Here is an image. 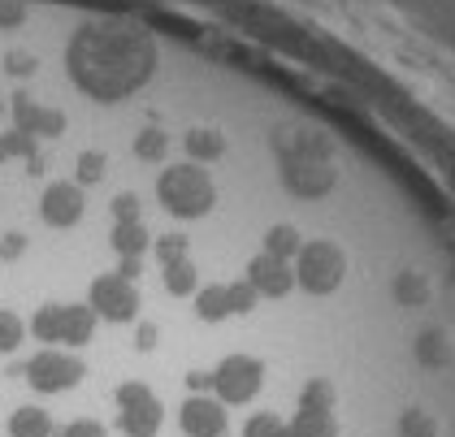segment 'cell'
<instances>
[{
    "mask_svg": "<svg viewBox=\"0 0 455 437\" xmlns=\"http://www.w3.org/2000/svg\"><path fill=\"white\" fill-rule=\"evenodd\" d=\"M156 256H161L165 265H174V260H182V256H187V238H178V234L161 238V242H156Z\"/></svg>",
    "mask_w": 455,
    "mask_h": 437,
    "instance_id": "cell-20",
    "label": "cell"
},
{
    "mask_svg": "<svg viewBox=\"0 0 455 437\" xmlns=\"http://www.w3.org/2000/svg\"><path fill=\"white\" fill-rule=\"evenodd\" d=\"M291 429L299 437H334V420H330V411H308V407H304Z\"/></svg>",
    "mask_w": 455,
    "mask_h": 437,
    "instance_id": "cell-15",
    "label": "cell"
},
{
    "mask_svg": "<svg viewBox=\"0 0 455 437\" xmlns=\"http://www.w3.org/2000/svg\"><path fill=\"white\" fill-rule=\"evenodd\" d=\"M260 360H251V355H230V360H221L217 372H212V390H217V399L221 403H247L256 390H260Z\"/></svg>",
    "mask_w": 455,
    "mask_h": 437,
    "instance_id": "cell-7",
    "label": "cell"
},
{
    "mask_svg": "<svg viewBox=\"0 0 455 437\" xmlns=\"http://www.w3.org/2000/svg\"><path fill=\"white\" fill-rule=\"evenodd\" d=\"M39 212H44V221L57 226V230L74 226V221L83 217V195H78V187H74V182H52V187L44 191Z\"/></svg>",
    "mask_w": 455,
    "mask_h": 437,
    "instance_id": "cell-10",
    "label": "cell"
},
{
    "mask_svg": "<svg viewBox=\"0 0 455 437\" xmlns=\"http://www.w3.org/2000/svg\"><path fill=\"white\" fill-rule=\"evenodd\" d=\"M83 360H74L70 351H57V346H48V351H39L36 360H27V381L44 390V394H61V390H70L83 381Z\"/></svg>",
    "mask_w": 455,
    "mask_h": 437,
    "instance_id": "cell-5",
    "label": "cell"
},
{
    "mask_svg": "<svg viewBox=\"0 0 455 437\" xmlns=\"http://www.w3.org/2000/svg\"><path fill=\"white\" fill-rule=\"evenodd\" d=\"M165 286H170V295H191V290H196V269H191L187 260L165 265Z\"/></svg>",
    "mask_w": 455,
    "mask_h": 437,
    "instance_id": "cell-16",
    "label": "cell"
},
{
    "mask_svg": "<svg viewBox=\"0 0 455 437\" xmlns=\"http://www.w3.org/2000/svg\"><path fill=\"white\" fill-rule=\"evenodd\" d=\"M117 429L126 437H152L161 429V403L143 381L117 385Z\"/></svg>",
    "mask_w": 455,
    "mask_h": 437,
    "instance_id": "cell-4",
    "label": "cell"
},
{
    "mask_svg": "<svg viewBox=\"0 0 455 437\" xmlns=\"http://www.w3.org/2000/svg\"><path fill=\"white\" fill-rule=\"evenodd\" d=\"M61 437H108V433H105L100 420H74V425L61 429Z\"/></svg>",
    "mask_w": 455,
    "mask_h": 437,
    "instance_id": "cell-23",
    "label": "cell"
},
{
    "mask_svg": "<svg viewBox=\"0 0 455 437\" xmlns=\"http://www.w3.org/2000/svg\"><path fill=\"white\" fill-rule=\"evenodd\" d=\"M156 195L161 203L178 212V217H204L212 203V182L204 169L196 165H174L161 173V182H156Z\"/></svg>",
    "mask_w": 455,
    "mask_h": 437,
    "instance_id": "cell-2",
    "label": "cell"
},
{
    "mask_svg": "<svg viewBox=\"0 0 455 437\" xmlns=\"http://www.w3.org/2000/svg\"><path fill=\"white\" fill-rule=\"evenodd\" d=\"M22 18V9H13V4H0V22H18Z\"/></svg>",
    "mask_w": 455,
    "mask_h": 437,
    "instance_id": "cell-28",
    "label": "cell"
},
{
    "mask_svg": "<svg viewBox=\"0 0 455 437\" xmlns=\"http://www.w3.org/2000/svg\"><path fill=\"white\" fill-rule=\"evenodd\" d=\"M178 420L187 437H226V411L217 407V399H187Z\"/></svg>",
    "mask_w": 455,
    "mask_h": 437,
    "instance_id": "cell-11",
    "label": "cell"
},
{
    "mask_svg": "<svg viewBox=\"0 0 455 437\" xmlns=\"http://www.w3.org/2000/svg\"><path fill=\"white\" fill-rule=\"evenodd\" d=\"M187 147H191V156H204V161L221 152V143H217V139H212V135H204V131H196V135L187 139Z\"/></svg>",
    "mask_w": 455,
    "mask_h": 437,
    "instance_id": "cell-22",
    "label": "cell"
},
{
    "mask_svg": "<svg viewBox=\"0 0 455 437\" xmlns=\"http://www.w3.org/2000/svg\"><path fill=\"white\" fill-rule=\"evenodd\" d=\"M113 217H117V221H140V203H135V195H117V200H113Z\"/></svg>",
    "mask_w": 455,
    "mask_h": 437,
    "instance_id": "cell-25",
    "label": "cell"
},
{
    "mask_svg": "<svg viewBox=\"0 0 455 437\" xmlns=\"http://www.w3.org/2000/svg\"><path fill=\"white\" fill-rule=\"evenodd\" d=\"M295 273H299L304 290L325 295V290H334V286L343 282V256H339V247H334V242H313V247H304L299 269Z\"/></svg>",
    "mask_w": 455,
    "mask_h": 437,
    "instance_id": "cell-8",
    "label": "cell"
},
{
    "mask_svg": "<svg viewBox=\"0 0 455 437\" xmlns=\"http://www.w3.org/2000/svg\"><path fill=\"white\" fill-rule=\"evenodd\" d=\"M100 173H105V156H96V152H87V156L78 161V178H83V182H96Z\"/></svg>",
    "mask_w": 455,
    "mask_h": 437,
    "instance_id": "cell-24",
    "label": "cell"
},
{
    "mask_svg": "<svg viewBox=\"0 0 455 437\" xmlns=\"http://www.w3.org/2000/svg\"><path fill=\"white\" fill-rule=\"evenodd\" d=\"M52 433V420L44 407H18L9 416V437H48Z\"/></svg>",
    "mask_w": 455,
    "mask_h": 437,
    "instance_id": "cell-13",
    "label": "cell"
},
{
    "mask_svg": "<svg viewBox=\"0 0 455 437\" xmlns=\"http://www.w3.org/2000/svg\"><path fill=\"white\" fill-rule=\"evenodd\" d=\"M135 152H140L143 161H161V156H165V139L156 135V131H148V135L135 143Z\"/></svg>",
    "mask_w": 455,
    "mask_h": 437,
    "instance_id": "cell-21",
    "label": "cell"
},
{
    "mask_svg": "<svg viewBox=\"0 0 455 437\" xmlns=\"http://www.w3.org/2000/svg\"><path fill=\"white\" fill-rule=\"evenodd\" d=\"M286 425H282L274 411H256L251 420H247V429H243V437H278Z\"/></svg>",
    "mask_w": 455,
    "mask_h": 437,
    "instance_id": "cell-17",
    "label": "cell"
},
{
    "mask_svg": "<svg viewBox=\"0 0 455 437\" xmlns=\"http://www.w3.org/2000/svg\"><path fill=\"white\" fill-rule=\"evenodd\" d=\"M295 247H299L295 230H291V226H278V230H269V251H265V256H278V260H286Z\"/></svg>",
    "mask_w": 455,
    "mask_h": 437,
    "instance_id": "cell-19",
    "label": "cell"
},
{
    "mask_svg": "<svg viewBox=\"0 0 455 437\" xmlns=\"http://www.w3.org/2000/svg\"><path fill=\"white\" fill-rule=\"evenodd\" d=\"M278 437H299V433H295V429H282V433Z\"/></svg>",
    "mask_w": 455,
    "mask_h": 437,
    "instance_id": "cell-29",
    "label": "cell"
},
{
    "mask_svg": "<svg viewBox=\"0 0 455 437\" xmlns=\"http://www.w3.org/2000/svg\"><path fill=\"white\" fill-rule=\"evenodd\" d=\"M87 307H92L96 316H105V321H131V316L140 312V290L131 286V277H122V273H105V277H96V282H92V290H87Z\"/></svg>",
    "mask_w": 455,
    "mask_h": 437,
    "instance_id": "cell-6",
    "label": "cell"
},
{
    "mask_svg": "<svg viewBox=\"0 0 455 437\" xmlns=\"http://www.w3.org/2000/svg\"><path fill=\"white\" fill-rule=\"evenodd\" d=\"M70 66L87 91L117 96V91H131L148 74V48H143V39L126 31H87L74 44Z\"/></svg>",
    "mask_w": 455,
    "mask_h": 437,
    "instance_id": "cell-1",
    "label": "cell"
},
{
    "mask_svg": "<svg viewBox=\"0 0 455 437\" xmlns=\"http://www.w3.org/2000/svg\"><path fill=\"white\" fill-rule=\"evenodd\" d=\"M22 334H27V330H22V321H18L13 312H4V307H0V351L22 346Z\"/></svg>",
    "mask_w": 455,
    "mask_h": 437,
    "instance_id": "cell-18",
    "label": "cell"
},
{
    "mask_svg": "<svg viewBox=\"0 0 455 437\" xmlns=\"http://www.w3.org/2000/svg\"><path fill=\"white\" fill-rule=\"evenodd\" d=\"M152 342H156V325H143V330H140V346L148 351Z\"/></svg>",
    "mask_w": 455,
    "mask_h": 437,
    "instance_id": "cell-27",
    "label": "cell"
},
{
    "mask_svg": "<svg viewBox=\"0 0 455 437\" xmlns=\"http://www.w3.org/2000/svg\"><path fill=\"white\" fill-rule=\"evenodd\" d=\"M113 247L126 260H140V251H148V230H143L140 221H117L113 226Z\"/></svg>",
    "mask_w": 455,
    "mask_h": 437,
    "instance_id": "cell-14",
    "label": "cell"
},
{
    "mask_svg": "<svg viewBox=\"0 0 455 437\" xmlns=\"http://www.w3.org/2000/svg\"><path fill=\"white\" fill-rule=\"evenodd\" d=\"M22 247H27V242H22V234H4V242H0V256H4V260H13V256H22Z\"/></svg>",
    "mask_w": 455,
    "mask_h": 437,
    "instance_id": "cell-26",
    "label": "cell"
},
{
    "mask_svg": "<svg viewBox=\"0 0 455 437\" xmlns=\"http://www.w3.org/2000/svg\"><path fill=\"white\" fill-rule=\"evenodd\" d=\"M31 330H36L39 342H52V346L57 342L61 346H83L96 334V312L83 307V303H48V307L36 312Z\"/></svg>",
    "mask_w": 455,
    "mask_h": 437,
    "instance_id": "cell-3",
    "label": "cell"
},
{
    "mask_svg": "<svg viewBox=\"0 0 455 437\" xmlns=\"http://www.w3.org/2000/svg\"><path fill=\"white\" fill-rule=\"evenodd\" d=\"M251 303H256V290L247 282H239V286H209V290L196 295V307H200L204 321H221L230 312H247Z\"/></svg>",
    "mask_w": 455,
    "mask_h": 437,
    "instance_id": "cell-9",
    "label": "cell"
},
{
    "mask_svg": "<svg viewBox=\"0 0 455 437\" xmlns=\"http://www.w3.org/2000/svg\"><path fill=\"white\" fill-rule=\"evenodd\" d=\"M247 286L260 290V295H274V299L286 295V290H291V269H286V260H278V256H260V260H251Z\"/></svg>",
    "mask_w": 455,
    "mask_h": 437,
    "instance_id": "cell-12",
    "label": "cell"
}]
</instances>
